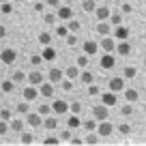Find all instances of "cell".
<instances>
[{"instance_id":"cell-41","label":"cell","mask_w":146,"mask_h":146,"mask_svg":"<svg viewBox=\"0 0 146 146\" xmlns=\"http://www.w3.org/2000/svg\"><path fill=\"white\" fill-rule=\"evenodd\" d=\"M99 95H101V88L95 86V82L88 84V97H99Z\"/></svg>"},{"instance_id":"cell-37","label":"cell","mask_w":146,"mask_h":146,"mask_svg":"<svg viewBox=\"0 0 146 146\" xmlns=\"http://www.w3.org/2000/svg\"><path fill=\"white\" fill-rule=\"evenodd\" d=\"M135 75H137V69L135 67H125V75H123L125 80H133Z\"/></svg>"},{"instance_id":"cell-54","label":"cell","mask_w":146,"mask_h":146,"mask_svg":"<svg viewBox=\"0 0 146 146\" xmlns=\"http://www.w3.org/2000/svg\"><path fill=\"white\" fill-rule=\"evenodd\" d=\"M71 137H73V129H69V127L60 133V140H71Z\"/></svg>"},{"instance_id":"cell-53","label":"cell","mask_w":146,"mask_h":146,"mask_svg":"<svg viewBox=\"0 0 146 146\" xmlns=\"http://www.w3.org/2000/svg\"><path fill=\"white\" fill-rule=\"evenodd\" d=\"M32 9H35L36 13H43V11H45V5H43L41 0H35V5H32Z\"/></svg>"},{"instance_id":"cell-11","label":"cell","mask_w":146,"mask_h":146,"mask_svg":"<svg viewBox=\"0 0 146 146\" xmlns=\"http://www.w3.org/2000/svg\"><path fill=\"white\" fill-rule=\"evenodd\" d=\"M82 50H84V54H88V56H95L97 52H99V43H97L95 39H86V41L82 43Z\"/></svg>"},{"instance_id":"cell-33","label":"cell","mask_w":146,"mask_h":146,"mask_svg":"<svg viewBox=\"0 0 146 146\" xmlns=\"http://www.w3.org/2000/svg\"><path fill=\"white\" fill-rule=\"evenodd\" d=\"M108 22L112 24V26H120V24H123V13H112Z\"/></svg>"},{"instance_id":"cell-49","label":"cell","mask_w":146,"mask_h":146,"mask_svg":"<svg viewBox=\"0 0 146 146\" xmlns=\"http://www.w3.org/2000/svg\"><path fill=\"white\" fill-rule=\"evenodd\" d=\"M60 88H62V90H71V88H73V80L62 78V82H60Z\"/></svg>"},{"instance_id":"cell-13","label":"cell","mask_w":146,"mask_h":146,"mask_svg":"<svg viewBox=\"0 0 146 146\" xmlns=\"http://www.w3.org/2000/svg\"><path fill=\"white\" fill-rule=\"evenodd\" d=\"M112 35H114V39H118V41H127L129 39V28L127 26H114V30H112Z\"/></svg>"},{"instance_id":"cell-32","label":"cell","mask_w":146,"mask_h":146,"mask_svg":"<svg viewBox=\"0 0 146 146\" xmlns=\"http://www.w3.org/2000/svg\"><path fill=\"white\" fill-rule=\"evenodd\" d=\"M97 125H99V120H97V118H92V120H86V123L82 120V127L86 129V131H97Z\"/></svg>"},{"instance_id":"cell-42","label":"cell","mask_w":146,"mask_h":146,"mask_svg":"<svg viewBox=\"0 0 146 146\" xmlns=\"http://www.w3.org/2000/svg\"><path fill=\"white\" fill-rule=\"evenodd\" d=\"M69 112H71V114H80V112H82V103H80V101L69 103Z\"/></svg>"},{"instance_id":"cell-61","label":"cell","mask_w":146,"mask_h":146,"mask_svg":"<svg viewBox=\"0 0 146 146\" xmlns=\"http://www.w3.org/2000/svg\"><path fill=\"white\" fill-rule=\"evenodd\" d=\"M0 2H7V0H0Z\"/></svg>"},{"instance_id":"cell-20","label":"cell","mask_w":146,"mask_h":146,"mask_svg":"<svg viewBox=\"0 0 146 146\" xmlns=\"http://www.w3.org/2000/svg\"><path fill=\"white\" fill-rule=\"evenodd\" d=\"M116 54H118V56H129V54H131V45H129V41H118V43H116Z\"/></svg>"},{"instance_id":"cell-36","label":"cell","mask_w":146,"mask_h":146,"mask_svg":"<svg viewBox=\"0 0 146 146\" xmlns=\"http://www.w3.org/2000/svg\"><path fill=\"white\" fill-rule=\"evenodd\" d=\"M15 112H17V114H22V116H26L28 112H30V105H28V101H24V103H19L17 108H15Z\"/></svg>"},{"instance_id":"cell-31","label":"cell","mask_w":146,"mask_h":146,"mask_svg":"<svg viewBox=\"0 0 146 146\" xmlns=\"http://www.w3.org/2000/svg\"><path fill=\"white\" fill-rule=\"evenodd\" d=\"M82 9L86 11V13H95V11H97V2H95V0H84Z\"/></svg>"},{"instance_id":"cell-4","label":"cell","mask_w":146,"mask_h":146,"mask_svg":"<svg viewBox=\"0 0 146 146\" xmlns=\"http://www.w3.org/2000/svg\"><path fill=\"white\" fill-rule=\"evenodd\" d=\"M99 47H101L103 52H114V54H116V39H114V35L101 36V41H99Z\"/></svg>"},{"instance_id":"cell-50","label":"cell","mask_w":146,"mask_h":146,"mask_svg":"<svg viewBox=\"0 0 146 146\" xmlns=\"http://www.w3.org/2000/svg\"><path fill=\"white\" fill-rule=\"evenodd\" d=\"M41 116H50L52 114V105H39V110H36Z\"/></svg>"},{"instance_id":"cell-14","label":"cell","mask_w":146,"mask_h":146,"mask_svg":"<svg viewBox=\"0 0 146 146\" xmlns=\"http://www.w3.org/2000/svg\"><path fill=\"white\" fill-rule=\"evenodd\" d=\"M108 88L114 92H123L125 90V78H112L108 82Z\"/></svg>"},{"instance_id":"cell-9","label":"cell","mask_w":146,"mask_h":146,"mask_svg":"<svg viewBox=\"0 0 146 146\" xmlns=\"http://www.w3.org/2000/svg\"><path fill=\"white\" fill-rule=\"evenodd\" d=\"M97 133H99L101 137H110L112 133H114V125L108 123V120H99V125H97Z\"/></svg>"},{"instance_id":"cell-59","label":"cell","mask_w":146,"mask_h":146,"mask_svg":"<svg viewBox=\"0 0 146 146\" xmlns=\"http://www.w3.org/2000/svg\"><path fill=\"white\" fill-rule=\"evenodd\" d=\"M11 2H22V0H11Z\"/></svg>"},{"instance_id":"cell-23","label":"cell","mask_w":146,"mask_h":146,"mask_svg":"<svg viewBox=\"0 0 146 146\" xmlns=\"http://www.w3.org/2000/svg\"><path fill=\"white\" fill-rule=\"evenodd\" d=\"M80 73H82V69L75 64V67H69V69H64V78H69V80H80Z\"/></svg>"},{"instance_id":"cell-35","label":"cell","mask_w":146,"mask_h":146,"mask_svg":"<svg viewBox=\"0 0 146 146\" xmlns=\"http://www.w3.org/2000/svg\"><path fill=\"white\" fill-rule=\"evenodd\" d=\"M39 43H41V45H52V35L50 32H41V35H39Z\"/></svg>"},{"instance_id":"cell-5","label":"cell","mask_w":146,"mask_h":146,"mask_svg":"<svg viewBox=\"0 0 146 146\" xmlns=\"http://www.w3.org/2000/svg\"><path fill=\"white\" fill-rule=\"evenodd\" d=\"M110 116V108L105 103H99V105H92V118L97 120H108Z\"/></svg>"},{"instance_id":"cell-47","label":"cell","mask_w":146,"mask_h":146,"mask_svg":"<svg viewBox=\"0 0 146 146\" xmlns=\"http://www.w3.org/2000/svg\"><path fill=\"white\" fill-rule=\"evenodd\" d=\"M0 118H2V120H11V118H13V112H11L9 108H2V110H0Z\"/></svg>"},{"instance_id":"cell-3","label":"cell","mask_w":146,"mask_h":146,"mask_svg":"<svg viewBox=\"0 0 146 146\" xmlns=\"http://www.w3.org/2000/svg\"><path fill=\"white\" fill-rule=\"evenodd\" d=\"M54 92H56V84H52L50 80H43L41 84H39V95L41 97H45V99H52V97H54Z\"/></svg>"},{"instance_id":"cell-58","label":"cell","mask_w":146,"mask_h":146,"mask_svg":"<svg viewBox=\"0 0 146 146\" xmlns=\"http://www.w3.org/2000/svg\"><path fill=\"white\" fill-rule=\"evenodd\" d=\"M2 36H7V28L5 26H0V39H2Z\"/></svg>"},{"instance_id":"cell-45","label":"cell","mask_w":146,"mask_h":146,"mask_svg":"<svg viewBox=\"0 0 146 146\" xmlns=\"http://www.w3.org/2000/svg\"><path fill=\"white\" fill-rule=\"evenodd\" d=\"M43 144H45V146H58V144H60V140H58L56 135H47L45 140H43Z\"/></svg>"},{"instance_id":"cell-19","label":"cell","mask_w":146,"mask_h":146,"mask_svg":"<svg viewBox=\"0 0 146 146\" xmlns=\"http://www.w3.org/2000/svg\"><path fill=\"white\" fill-rule=\"evenodd\" d=\"M41 56H43V60H45V62H52V60H56V50H54L52 45H43Z\"/></svg>"},{"instance_id":"cell-17","label":"cell","mask_w":146,"mask_h":146,"mask_svg":"<svg viewBox=\"0 0 146 146\" xmlns=\"http://www.w3.org/2000/svg\"><path fill=\"white\" fill-rule=\"evenodd\" d=\"M43 80H45V78H43V73L39 71V69H35V71L28 73V84H32V86H39Z\"/></svg>"},{"instance_id":"cell-40","label":"cell","mask_w":146,"mask_h":146,"mask_svg":"<svg viewBox=\"0 0 146 146\" xmlns=\"http://www.w3.org/2000/svg\"><path fill=\"white\" fill-rule=\"evenodd\" d=\"M120 114H123V116H131V114H133V103L120 105Z\"/></svg>"},{"instance_id":"cell-8","label":"cell","mask_w":146,"mask_h":146,"mask_svg":"<svg viewBox=\"0 0 146 146\" xmlns=\"http://www.w3.org/2000/svg\"><path fill=\"white\" fill-rule=\"evenodd\" d=\"M67 112H69V103L64 99H56L54 103H52V114L62 116V114H67Z\"/></svg>"},{"instance_id":"cell-52","label":"cell","mask_w":146,"mask_h":146,"mask_svg":"<svg viewBox=\"0 0 146 146\" xmlns=\"http://www.w3.org/2000/svg\"><path fill=\"white\" fill-rule=\"evenodd\" d=\"M9 129H11L9 127V120H2V118H0V135H5Z\"/></svg>"},{"instance_id":"cell-21","label":"cell","mask_w":146,"mask_h":146,"mask_svg":"<svg viewBox=\"0 0 146 146\" xmlns=\"http://www.w3.org/2000/svg\"><path fill=\"white\" fill-rule=\"evenodd\" d=\"M125 101H127V103H135L137 99H140V92L135 90V88H125Z\"/></svg>"},{"instance_id":"cell-22","label":"cell","mask_w":146,"mask_h":146,"mask_svg":"<svg viewBox=\"0 0 146 146\" xmlns=\"http://www.w3.org/2000/svg\"><path fill=\"white\" fill-rule=\"evenodd\" d=\"M43 127L47 129V131H54L56 127H58V118H56V116H43Z\"/></svg>"},{"instance_id":"cell-44","label":"cell","mask_w":146,"mask_h":146,"mask_svg":"<svg viewBox=\"0 0 146 146\" xmlns=\"http://www.w3.org/2000/svg\"><path fill=\"white\" fill-rule=\"evenodd\" d=\"M43 22L50 24V26H54V24L58 22V17H56V13H45V15H43Z\"/></svg>"},{"instance_id":"cell-2","label":"cell","mask_w":146,"mask_h":146,"mask_svg":"<svg viewBox=\"0 0 146 146\" xmlns=\"http://www.w3.org/2000/svg\"><path fill=\"white\" fill-rule=\"evenodd\" d=\"M17 60V52L13 47H5V50H0V64H13Z\"/></svg>"},{"instance_id":"cell-24","label":"cell","mask_w":146,"mask_h":146,"mask_svg":"<svg viewBox=\"0 0 146 146\" xmlns=\"http://www.w3.org/2000/svg\"><path fill=\"white\" fill-rule=\"evenodd\" d=\"M80 82L86 84V86H88V84H92V82H95V73L88 71V69H82V73H80Z\"/></svg>"},{"instance_id":"cell-39","label":"cell","mask_w":146,"mask_h":146,"mask_svg":"<svg viewBox=\"0 0 146 146\" xmlns=\"http://www.w3.org/2000/svg\"><path fill=\"white\" fill-rule=\"evenodd\" d=\"M88 58H90L88 54H80V56H78V67H80V69H86V67H88Z\"/></svg>"},{"instance_id":"cell-29","label":"cell","mask_w":146,"mask_h":146,"mask_svg":"<svg viewBox=\"0 0 146 146\" xmlns=\"http://www.w3.org/2000/svg\"><path fill=\"white\" fill-rule=\"evenodd\" d=\"M11 80H13L15 84H26V82H28V75H26L24 71H15V73H13V78H11Z\"/></svg>"},{"instance_id":"cell-51","label":"cell","mask_w":146,"mask_h":146,"mask_svg":"<svg viewBox=\"0 0 146 146\" xmlns=\"http://www.w3.org/2000/svg\"><path fill=\"white\" fill-rule=\"evenodd\" d=\"M32 142H35L32 133H24V131H22V144H32Z\"/></svg>"},{"instance_id":"cell-18","label":"cell","mask_w":146,"mask_h":146,"mask_svg":"<svg viewBox=\"0 0 146 146\" xmlns=\"http://www.w3.org/2000/svg\"><path fill=\"white\" fill-rule=\"evenodd\" d=\"M95 15H97V19H110V15H112V9H110L108 5H101V7H97V11H95Z\"/></svg>"},{"instance_id":"cell-38","label":"cell","mask_w":146,"mask_h":146,"mask_svg":"<svg viewBox=\"0 0 146 146\" xmlns=\"http://www.w3.org/2000/svg\"><path fill=\"white\" fill-rule=\"evenodd\" d=\"M15 90V82L13 80H5L2 82V92H13Z\"/></svg>"},{"instance_id":"cell-27","label":"cell","mask_w":146,"mask_h":146,"mask_svg":"<svg viewBox=\"0 0 146 146\" xmlns=\"http://www.w3.org/2000/svg\"><path fill=\"white\" fill-rule=\"evenodd\" d=\"M99 133L97 131H88V135L84 137V144H88V146H95V144H99Z\"/></svg>"},{"instance_id":"cell-46","label":"cell","mask_w":146,"mask_h":146,"mask_svg":"<svg viewBox=\"0 0 146 146\" xmlns=\"http://www.w3.org/2000/svg\"><path fill=\"white\" fill-rule=\"evenodd\" d=\"M120 13H123V15H131L133 13L131 2H123V5H120Z\"/></svg>"},{"instance_id":"cell-43","label":"cell","mask_w":146,"mask_h":146,"mask_svg":"<svg viewBox=\"0 0 146 146\" xmlns=\"http://www.w3.org/2000/svg\"><path fill=\"white\" fill-rule=\"evenodd\" d=\"M64 39H67V45L69 47H75V45H78V36H75V32H69Z\"/></svg>"},{"instance_id":"cell-55","label":"cell","mask_w":146,"mask_h":146,"mask_svg":"<svg viewBox=\"0 0 146 146\" xmlns=\"http://www.w3.org/2000/svg\"><path fill=\"white\" fill-rule=\"evenodd\" d=\"M56 35H58V36H67L69 35V28L67 26H56Z\"/></svg>"},{"instance_id":"cell-25","label":"cell","mask_w":146,"mask_h":146,"mask_svg":"<svg viewBox=\"0 0 146 146\" xmlns=\"http://www.w3.org/2000/svg\"><path fill=\"white\" fill-rule=\"evenodd\" d=\"M67 127H69V129H73V131L82 127V118H80V114H71V116H69V120H67Z\"/></svg>"},{"instance_id":"cell-30","label":"cell","mask_w":146,"mask_h":146,"mask_svg":"<svg viewBox=\"0 0 146 146\" xmlns=\"http://www.w3.org/2000/svg\"><path fill=\"white\" fill-rule=\"evenodd\" d=\"M0 13H2V15H11V13H13V2H11V0L0 2Z\"/></svg>"},{"instance_id":"cell-57","label":"cell","mask_w":146,"mask_h":146,"mask_svg":"<svg viewBox=\"0 0 146 146\" xmlns=\"http://www.w3.org/2000/svg\"><path fill=\"white\" fill-rule=\"evenodd\" d=\"M45 2L50 7H54V9H58V7H60V0H45Z\"/></svg>"},{"instance_id":"cell-6","label":"cell","mask_w":146,"mask_h":146,"mask_svg":"<svg viewBox=\"0 0 146 146\" xmlns=\"http://www.w3.org/2000/svg\"><path fill=\"white\" fill-rule=\"evenodd\" d=\"M116 95H118V92H114V90H110V88H108V90H103V92H101V103H105V105H108V108H112V105H116V103H118V97H116Z\"/></svg>"},{"instance_id":"cell-15","label":"cell","mask_w":146,"mask_h":146,"mask_svg":"<svg viewBox=\"0 0 146 146\" xmlns=\"http://www.w3.org/2000/svg\"><path fill=\"white\" fill-rule=\"evenodd\" d=\"M62 78H64V71H60V69H50V73H47V80H50L52 84H56L58 86L60 82H62Z\"/></svg>"},{"instance_id":"cell-48","label":"cell","mask_w":146,"mask_h":146,"mask_svg":"<svg viewBox=\"0 0 146 146\" xmlns=\"http://www.w3.org/2000/svg\"><path fill=\"white\" fill-rule=\"evenodd\" d=\"M118 131L123 133V135H129V133H131V125H129V123H120L118 125Z\"/></svg>"},{"instance_id":"cell-12","label":"cell","mask_w":146,"mask_h":146,"mask_svg":"<svg viewBox=\"0 0 146 146\" xmlns=\"http://www.w3.org/2000/svg\"><path fill=\"white\" fill-rule=\"evenodd\" d=\"M56 17L62 19V22H67V19L73 17V9H71L69 5H60L58 9H56Z\"/></svg>"},{"instance_id":"cell-60","label":"cell","mask_w":146,"mask_h":146,"mask_svg":"<svg viewBox=\"0 0 146 146\" xmlns=\"http://www.w3.org/2000/svg\"><path fill=\"white\" fill-rule=\"evenodd\" d=\"M120 2H131V0H120Z\"/></svg>"},{"instance_id":"cell-10","label":"cell","mask_w":146,"mask_h":146,"mask_svg":"<svg viewBox=\"0 0 146 146\" xmlns=\"http://www.w3.org/2000/svg\"><path fill=\"white\" fill-rule=\"evenodd\" d=\"M22 97H24V101H35L36 97H39V86H32V84H28L26 88H22Z\"/></svg>"},{"instance_id":"cell-1","label":"cell","mask_w":146,"mask_h":146,"mask_svg":"<svg viewBox=\"0 0 146 146\" xmlns=\"http://www.w3.org/2000/svg\"><path fill=\"white\" fill-rule=\"evenodd\" d=\"M99 64H101V69H103V71L114 69V64H116V54H114V52H103V54H101V58H99Z\"/></svg>"},{"instance_id":"cell-26","label":"cell","mask_w":146,"mask_h":146,"mask_svg":"<svg viewBox=\"0 0 146 146\" xmlns=\"http://www.w3.org/2000/svg\"><path fill=\"white\" fill-rule=\"evenodd\" d=\"M24 125H26V120H22V118H11V120H9L11 131H17V133L24 131Z\"/></svg>"},{"instance_id":"cell-16","label":"cell","mask_w":146,"mask_h":146,"mask_svg":"<svg viewBox=\"0 0 146 146\" xmlns=\"http://www.w3.org/2000/svg\"><path fill=\"white\" fill-rule=\"evenodd\" d=\"M97 35H101V36L112 35V24H110L108 19H101V22L97 24Z\"/></svg>"},{"instance_id":"cell-56","label":"cell","mask_w":146,"mask_h":146,"mask_svg":"<svg viewBox=\"0 0 146 146\" xmlns=\"http://www.w3.org/2000/svg\"><path fill=\"white\" fill-rule=\"evenodd\" d=\"M69 144H71V146H80V144H84V140H80V137H73V140H69Z\"/></svg>"},{"instance_id":"cell-34","label":"cell","mask_w":146,"mask_h":146,"mask_svg":"<svg viewBox=\"0 0 146 146\" xmlns=\"http://www.w3.org/2000/svg\"><path fill=\"white\" fill-rule=\"evenodd\" d=\"M41 62H45V60H43V56H41V52L30 56V64H32V67H41Z\"/></svg>"},{"instance_id":"cell-28","label":"cell","mask_w":146,"mask_h":146,"mask_svg":"<svg viewBox=\"0 0 146 146\" xmlns=\"http://www.w3.org/2000/svg\"><path fill=\"white\" fill-rule=\"evenodd\" d=\"M67 28H69V32H75V35H78L80 28H82V24H80L75 17H71V19H67Z\"/></svg>"},{"instance_id":"cell-7","label":"cell","mask_w":146,"mask_h":146,"mask_svg":"<svg viewBox=\"0 0 146 146\" xmlns=\"http://www.w3.org/2000/svg\"><path fill=\"white\" fill-rule=\"evenodd\" d=\"M24 120H26V125H30L32 129H36V127L43 125V116L39 114V112H28V114L24 116Z\"/></svg>"}]
</instances>
